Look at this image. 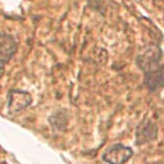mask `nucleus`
Returning a JSON list of instances; mask_svg holds the SVG:
<instances>
[{
    "label": "nucleus",
    "mask_w": 164,
    "mask_h": 164,
    "mask_svg": "<svg viewBox=\"0 0 164 164\" xmlns=\"http://www.w3.org/2000/svg\"><path fill=\"white\" fill-rule=\"evenodd\" d=\"M162 58V51L156 45L146 46L142 53L137 56V65L144 72H149L151 69L159 67V60Z\"/></svg>",
    "instance_id": "obj_1"
},
{
    "label": "nucleus",
    "mask_w": 164,
    "mask_h": 164,
    "mask_svg": "<svg viewBox=\"0 0 164 164\" xmlns=\"http://www.w3.org/2000/svg\"><path fill=\"white\" fill-rule=\"evenodd\" d=\"M132 156V150L122 144H115L106 149L103 159L109 164H125Z\"/></svg>",
    "instance_id": "obj_2"
},
{
    "label": "nucleus",
    "mask_w": 164,
    "mask_h": 164,
    "mask_svg": "<svg viewBox=\"0 0 164 164\" xmlns=\"http://www.w3.org/2000/svg\"><path fill=\"white\" fill-rule=\"evenodd\" d=\"M32 98L28 92L21 91V90H12L8 95V109L11 112H19V110L27 108L31 105Z\"/></svg>",
    "instance_id": "obj_3"
},
{
    "label": "nucleus",
    "mask_w": 164,
    "mask_h": 164,
    "mask_svg": "<svg viewBox=\"0 0 164 164\" xmlns=\"http://www.w3.org/2000/svg\"><path fill=\"white\" fill-rule=\"evenodd\" d=\"M17 51V42L13 36L1 33L0 35V60L5 64L9 62Z\"/></svg>",
    "instance_id": "obj_4"
},
{
    "label": "nucleus",
    "mask_w": 164,
    "mask_h": 164,
    "mask_svg": "<svg viewBox=\"0 0 164 164\" xmlns=\"http://www.w3.org/2000/svg\"><path fill=\"white\" fill-rule=\"evenodd\" d=\"M145 85L149 90L155 91L164 86V67L159 65L149 72H145Z\"/></svg>",
    "instance_id": "obj_5"
},
{
    "label": "nucleus",
    "mask_w": 164,
    "mask_h": 164,
    "mask_svg": "<svg viewBox=\"0 0 164 164\" xmlns=\"http://www.w3.org/2000/svg\"><path fill=\"white\" fill-rule=\"evenodd\" d=\"M156 136V126L153 122H142L137 128V144H142L151 141Z\"/></svg>",
    "instance_id": "obj_6"
},
{
    "label": "nucleus",
    "mask_w": 164,
    "mask_h": 164,
    "mask_svg": "<svg viewBox=\"0 0 164 164\" xmlns=\"http://www.w3.org/2000/svg\"><path fill=\"white\" fill-rule=\"evenodd\" d=\"M4 71H5V63L0 60V78H1L3 75H4Z\"/></svg>",
    "instance_id": "obj_7"
}]
</instances>
